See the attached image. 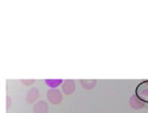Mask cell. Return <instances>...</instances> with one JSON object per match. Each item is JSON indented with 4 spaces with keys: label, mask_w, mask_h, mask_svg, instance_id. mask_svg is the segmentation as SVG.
<instances>
[{
    "label": "cell",
    "mask_w": 148,
    "mask_h": 113,
    "mask_svg": "<svg viewBox=\"0 0 148 113\" xmlns=\"http://www.w3.org/2000/svg\"><path fill=\"white\" fill-rule=\"evenodd\" d=\"M34 113H47L48 112V105L44 100H40L34 104Z\"/></svg>",
    "instance_id": "8992f818"
},
{
    "label": "cell",
    "mask_w": 148,
    "mask_h": 113,
    "mask_svg": "<svg viewBox=\"0 0 148 113\" xmlns=\"http://www.w3.org/2000/svg\"><path fill=\"white\" fill-rule=\"evenodd\" d=\"M39 96H40L39 90L37 88H31L29 91L27 92V96H26L27 104H34L38 100Z\"/></svg>",
    "instance_id": "277c9868"
},
{
    "label": "cell",
    "mask_w": 148,
    "mask_h": 113,
    "mask_svg": "<svg viewBox=\"0 0 148 113\" xmlns=\"http://www.w3.org/2000/svg\"><path fill=\"white\" fill-rule=\"evenodd\" d=\"M45 83L52 89H56L59 84H61V80H45Z\"/></svg>",
    "instance_id": "ba28073f"
},
{
    "label": "cell",
    "mask_w": 148,
    "mask_h": 113,
    "mask_svg": "<svg viewBox=\"0 0 148 113\" xmlns=\"http://www.w3.org/2000/svg\"><path fill=\"white\" fill-rule=\"evenodd\" d=\"M24 84H32L34 82V80H30V81H25V80H23L22 81Z\"/></svg>",
    "instance_id": "30bf717a"
},
{
    "label": "cell",
    "mask_w": 148,
    "mask_h": 113,
    "mask_svg": "<svg viewBox=\"0 0 148 113\" xmlns=\"http://www.w3.org/2000/svg\"><path fill=\"white\" fill-rule=\"evenodd\" d=\"M47 100L52 105H59L62 101V92L58 89H49L47 91Z\"/></svg>",
    "instance_id": "6da1fadb"
},
{
    "label": "cell",
    "mask_w": 148,
    "mask_h": 113,
    "mask_svg": "<svg viewBox=\"0 0 148 113\" xmlns=\"http://www.w3.org/2000/svg\"><path fill=\"white\" fill-rule=\"evenodd\" d=\"M81 85L86 90H91L96 87L97 81L96 80H79Z\"/></svg>",
    "instance_id": "52a82bcc"
},
{
    "label": "cell",
    "mask_w": 148,
    "mask_h": 113,
    "mask_svg": "<svg viewBox=\"0 0 148 113\" xmlns=\"http://www.w3.org/2000/svg\"><path fill=\"white\" fill-rule=\"evenodd\" d=\"M62 92L64 95H71L75 92V89H76V85H75V82L74 80H66L62 83Z\"/></svg>",
    "instance_id": "3957f363"
},
{
    "label": "cell",
    "mask_w": 148,
    "mask_h": 113,
    "mask_svg": "<svg viewBox=\"0 0 148 113\" xmlns=\"http://www.w3.org/2000/svg\"><path fill=\"white\" fill-rule=\"evenodd\" d=\"M10 107H11V98H10V96H8L7 97V108L8 109H10Z\"/></svg>",
    "instance_id": "9c48e42d"
},
{
    "label": "cell",
    "mask_w": 148,
    "mask_h": 113,
    "mask_svg": "<svg viewBox=\"0 0 148 113\" xmlns=\"http://www.w3.org/2000/svg\"><path fill=\"white\" fill-rule=\"evenodd\" d=\"M130 106L135 110H140L144 108L145 104L142 99H140L137 97L136 95H132V96L130 97Z\"/></svg>",
    "instance_id": "5b68a950"
},
{
    "label": "cell",
    "mask_w": 148,
    "mask_h": 113,
    "mask_svg": "<svg viewBox=\"0 0 148 113\" xmlns=\"http://www.w3.org/2000/svg\"><path fill=\"white\" fill-rule=\"evenodd\" d=\"M136 96L143 101L148 102V80L143 81L136 88Z\"/></svg>",
    "instance_id": "7a4b0ae2"
}]
</instances>
